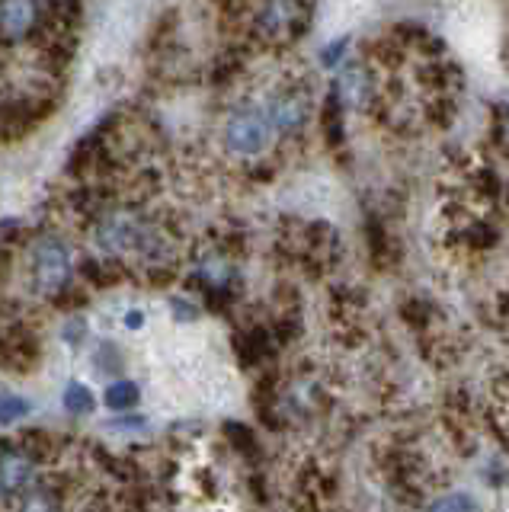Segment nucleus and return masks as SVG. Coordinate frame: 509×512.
<instances>
[{
	"instance_id": "17",
	"label": "nucleus",
	"mask_w": 509,
	"mask_h": 512,
	"mask_svg": "<svg viewBox=\"0 0 509 512\" xmlns=\"http://www.w3.org/2000/svg\"><path fill=\"white\" fill-rule=\"evenodd\" d=\"M33 413V400L17 394V391H4V400H0V420H4V426L10 429L13 423L26 420V416Z\"/></svg>"
},
{
	"instance_id": "18",
	"label": "nucleus",
	"mask_w": 509,
	"mask_h": 512,
	"mask_svg": "<svg viewBox=\"0 0 509 512\" xmlns=\"http://www.w3.org/2000/svg\"><path fill=\"white\" fill-rule=\"evenodd\" d=\"M106 432H119V436H145V432L151 429V423L145 420V416H138V413H119L116 420H109L103 423Z\"/></svg>"
},
{
	"instance_id": "5",
	"label": "nucleus",
	"mask_w": 509,
	"mask_h": 512,
	"mask_svg": "<svg viewBox=\"0 0 509 512\" xmlns=\"http://www.w3.org/2000/svg\"><path fill=\"white\" fill-rule=\"evenodd\" d=\"M0 32L7 52L17 45H36L49 32V0H4Z\"/></svg>"
},
{
	"instance_id": "19",
	"label": "nucleus",
	"mask_w": 509,
	"mask_h": 512,
	"mask_svg": "<svg viewBox=\"0 0 509 512\" xmlns=\"http://www.w3.org/2000/svg\"><path fill=\"white\" fill-rule=\"evenodd\" d=\"M401 317L413 330H426L429 324H433V304L423 301V298H410V301H404Z\"/></svg>"
},
{
	"instance_id": "4",
	"label": "nucleus",
	"mask_w": 509,
	"mask_h": 512,
	"mask_svg": "<svg viewBox=\"0 0 509 512\" xmlns=\"http://www.w3.org/2000/svg\"><path fill=\"white\" fill-rule=\"evenodd\" d=\"M273 138H276V132H273V122H269L263 103H237L228 112L225 128H221V144H225V151L234 157H244V160L260 157Z\"/></svg>"
},
{
	"instance_id": "2",
	"label": "nucleus",
	"mask_w": 509,
	"mask_h": 512,
	"mask_svg": "<svg viewBox=\"0 0 509 512\" xmlns=\"http://www.w3.org/2000/svg\"><path fill=\"white\" fill-rule=\"evenodd\" d=\"M74 279L71 247L58 234H42L29 247V282L42 298H58Z\"/></svg>"
},
{
	"instance_id": "21",
	"label": "nucleus",
	"mask_w": 509,
	"mask_h": 512,
	"mask_svg": "<svg viewBox=\"0 0 509 512\" xmlns=\"http://www.w3.org/2000/svg\"><path fill=\"white\" fill-rule=\"evenodd\" d=\"M170 314L180 324H193V320L202 317V304H196L193 298H170Z\"/></svg>"
},
{
	"instance_id": "26",
	"label": "nucleus",
	"mask_w": 509,
	"mask_h": 512,
	"mask_svg": "<svg viewBox=\"0 0 509 512\" xmlns=\"http://www.w3.org/2000/svg\"><path fill=\"white\" fill-rule=\"evenodd\" d=\"M503 202H506V208H509V183H503Z\"/></svg>"
},
{
	"instance_id": "7",
	"label": "nucleus",
	"mask_w": 509,
	"mask_h": 512,
	"mask_svg": "<svg viewBox=\"0 0 509 512\" xmlns=\"http://www.w3.org/2000/svg\"><path fill=\"white\" fill-rule=\"evenodd\" d=\"M36 458L26 452L20 442H7L4 452H0V490H4V500L13 496H23L36 477Z\"/></svg>"
},
{
	"instance_id": "15",
	"label": "nucleus",
	"mask_w": 509,
	"mask_h": 512,
	"mask_svg": "<svg viewBox=\"0 0 509 512\" xmlns=\"http://www.w3.org/2000/svg\"><path fill=\"white\" fill-rule=\"evenodd\" d=\"M426 512H481V503H477L471 493L455 490V493H442L436 500H429Z\"/></svg>"
},
{
	"instance_id": "9",
	"label": "nucleus",
	"mask_w": 509,
	"mask_h": 512,
	"mask_svg": "<svg viewBox=\"0 0 509 512\" xmlns=\"http://www.w3.org/2000/svg\"><path fill=\"white\" fill-rule=\"evenodd\" d=\"M321 128H324V141L330 151H340L346 144V103L340 90L330 84V93L324 100V109H321Z\"/></svg>"
},
{
	"instance_id": "16",
	"label": "nucleus",
	"mask_w": 509,
	"mask_h": 512,
	"mask_svg": "<svg viewBox=\"0 0 509 512\" xmlns=\"http://www.w3.org/2000/svg\"><path fill=\"white\" fill-rule=\"evenodd\" d=\"M17 512H61V496H58L52 487L26 490V493L20 496Z\"/></svg>"
},
{
	"instance_id": "23",
	"label": "nucleus",
	"mask_w": 509,
	"mask_h": 512,
	"mask_svg": "<svg viewBox=\"0 0 509 512\" xmlns=\"http://www.w3.org/2000/svg\"><path fill=\"white\" fill-rule=\"evenodd\" d=\"M484 480H487L490 487H503V484H509V471L503 468L500 461H490L487 471H484Z\"/></svg>"
},
{
	"instance_id": "8",
	"label": "nucleus",
	"mask_w": 509,
	"mask_h": 512,
	"mask_svg": "<svg viewBox=\"0 0 509 512\" xmlns=\"http://www.w3.org/2000/svg\"><path fill=\"white\" fill-rule=\"evenodd\" d=\"M276 333L269 327H247L234 336V349H237V359L244 365H263L269 356L276 352Z\"/></svg>"
},
{
	"instance_id": "22",
	"label": "nucleus",
	"mask_w": 509,
	"mask_h": 512,
	"mask_svg": "<svg viewBox=\"0 0 509 512\" xmlns=\"http://www.w3.org/2000/svg\"><path fill=\"white\" fill-rule=\"evenodd\" d=\"M61 340H65L68 346H81L87 340V320L77 314V317H68L65 320V327H61Z\"/></svg>"
},
{
	"instance_id": "12",
	"label": "nucleus",
	"mask_w": 509,
	"mask_h": 512,
	"mask_svg": "<svg viewBox=\"0 0 509 512\" xmlns=\"http://www.w3.org/2000/svg\"><path fill=\"white\" fill-rule=\"evenodd\" d=\"M93 368L106 378H119L125 372V352L113 340H103L97 349H93Z\"/></svg>"
},
{
	"instance_id": "11",
	"label": "nucleus",
	"mask_w": 509,
	"mask_h": 512,
	"mask_svg": "<svg viewBox=\"0 0 509 512\" xmlns=\"http://www.w3.org/2000/svg\"><path fill=\"white\" fill-rule=\"evenodd\" d=\"M103 404L116 413H129L141 404V388L132 378H116L109 388L103 391Z\"/></svg>"
},
{
	"instance_id": "20",
	"label": "nucleus",
	"mask_w": 509,
	"mask_h": 512,
	"mask_svg": "<svg viewBox=\"0 0 509 512\" xmlns=\"http://www.w3.org/2000/svg\"><path fill=\"white\" fill-rule=\"evenodd\" d=\"M349 52V39H333L330 45H324V52H321V64H324V71H340L343 68V58Z\"/></svg>"
},
{
	"instance_id": "25",
	"label": "nucleus",
	"mask_w": 509,
	"mask_h": 512,
	"mask_svg": "<svg viewBox=\"0 0 509 512\" xmlns=\"http://www.w3.org/2000/svg\"><path fill=\"white\" fill-rule=\"evenodd\" d=\"M141 324H145V314H141V311H125L122 314V327L125 330H141Z\"/></svg>"
},
{
	"instance_id": "10",
	"label": "nucleus",
	"mask_w": 509,
	"mask_h": 512,
	"mask_svg": "<svg viewBox=\"0 0 509 512\" xmlns=\"http://www.w3.org/2000/svg\"><path fill=\"white\" fill-rule=\"evenodd\" d=\"M4 359L10 368H33L39 362V340L26 327L20 330H7V340H4Z\"/></svg>"
},
{
	"instance_id": "1",
	"label": "nucleus",
	"mask_w": 509,
	"mask_h": 512,
	"mask_svg": "<svg viewBox=\"0 0 509 512\" xmlns=\"http://www.w3.org/2000/svg\"><path fill=\"white\" fill-rule=\"evenodd\" d=\"M311 0H250V36L263 45H295L311 29Z\"/></svg>"
},
{
	"instance_id": "3",
	"label": "nucleus",
	"mask_w": 509,
	"mask_h": 512,
	"mask_svg": "<svg viewBox=\"0 0 509 512\" xmlns=\"http://www.w3.org/2000/svg\"><path fill=\"white\" fill-rule=\"evenodd\" d=\"M266 116L273 122L276 138H298L314 116L311 87L301 77H282L263 100Z\"/></svg>"
},
{
	"instance_id": "24",
	"label": "nucleus",
	"mask_w": 509,
	"mask_h": 512,
	"mask_svg": "<svg viewBox=\"0 0 509 512\" xmlns=\"http://www.w3.org/2000/svg\"><path fill=\"white\" fill-rule=\"evenodd\" d=\"M497 132H500V138H503V144L509 148V100L500 106V116H497Z\"/></svg>"
},
{
	"instance_id": "13",
	"label": "nucleus",
	"mask_w": 509,
	"mask_h": 512,
	"mask_svg": "<svg viewBox=\"0 0 509 512\" xmlns=\"http://www.w3.org/2000/svg\"><path fill=\"white\" fill-rule=\"evenodd\" d=\"M61 404H65V410L74 416H90L93 410H97V397H93V391L84 381H68L65 394H61Z\"/></svg>"
},
{
	"instance_id": "6",
	"label": "nucleus",
	"mask_w": 509,
	"mask_h": 512,
	"mask_svg": "<svg viewBox=\"0 0 509 512\" xmlns=\"http://www.w3.org/2000/svg\"><path fill=\"white\" fill-rule=\"evenodd\" d=\"M378 68L369 58L359 61H346L340 68V77L333 80V87L340 90L346 109H359V112H372L381 106V84H378Z\"/></svg>"
},
{
	"instance_id": "14",
	"label": "nucleus",
	"mask_w": 509,
	"mask_h": 512,
	"mask_svg": "<svg viewBox=\"0 0 509 512\" xmlns=\"http://www.w3.org/2000/svg\"><path fill=\"white\" fill-rule=\"evenodd\" d=\"M20 445H23L26 452L33 455L36 461H52V458H58V452H61V442H58V436H52V432H42V429L23 432Z\"/></svg>"
}]
</instances>
